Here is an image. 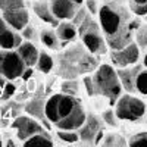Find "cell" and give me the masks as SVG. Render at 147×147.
<instances>
[{
    "mask_svg": "<svg viewBox=\"0 0 147 147\" xmlns=\"http://www.w3.org/2000/svg\"><path fill=\"white\" fill-rule=\"evenodd\" d=\"M60 93L69 94V96H78V93H80V81H77V78L63 80L62 84H60Z\"/></svg>",
    "mask_w": 147,
    "mask_h": 147,
    "instance_id": "cell-22",
    "label": "cell"
},
{
    "mask_svg": "<svg viewBox=\"0 0 147 147\" xmlns=\"http://www.w3.org/2000/svg\"><path fill=\"white\" fill-rule=\"evenodd\" d=\"M94 82L96 94H100L106 99H109L110 103H115L116 99L122 94V85L116 75V71L112 65L103 63L94 69V75H91Z\"/></svg>",
    "mask_w": 147,
    "mask_h": 147,
    "instance_id": "cell-4",
    "label": "cell"
},
{
    "mask_svg": "<svg viewBox=\"0 0 147 147\" xmlns=\"http://www.w3.org/2000/svg\"><path fill=\"white\" fill-rule=\"evenodd\" d=\"M55 143L46 134V131L43 132H37L34 136L28 137L27 140H24V146L25 147H52Z\"/></svg>",
    "mask_w": 147,
    "mask_h": 147,
    "instance_id": "cell-19",
    "label": "cell"
},
{
    "mask_svg": "<svg viewBox=\"0 0 147 147\" xmlns=\"http://www.w3.org/2000/svg\"><path fill=\"white\" fill-rule=\"evenodd\" d=\"M113 105L116 118L122 121H138L146 113V103L138 97L131 96V93L121 94Z\"/></svg>",
    "mask_w": 147,
    "mask_h": 147,
    "instance_id": "cell-6",
    "label": "cell"
},
{
    "mask_svg": "<svg viewBox=\"0 0 147 147\" xmlns=\"http://www.w3.org/2000/svg\"><path fill=\"white\" fill-rule=\"evenodd\" d=\"M78 136H80V140H82V141L96 144L100 140V137L103 136L100 118L94 113H88L85 116L84 124L78 128Z\"/></svg>",
    "mask_w": 147,
    "mask_h": 147,
    "instance_id": "cell-9",
    "label": "cell"
},
{
    "mask_svg": "<svg viewBox=\"0 0 147 147\" xmlns=\"http://www.w3.org/2000/svg\"><path fill=\"white\" fill-rule=\"evenodd\" d=\"M25 68V63L15 49H12V50L2 49V52H0V77L9 81L16 80L22 77Z\"/></svg>",
    "mask_w": 147,
    "mask_h": 147,
    "instance_id": "cell-7",
    "label": "cell"
},
{
    "mask_svg": "<svg viewBox=\"0 0 147 147\" xmlns=\"http://www.w3.org/2000/svg\"><path fill=\"white\" fill-rule=\"evenodd\" d=\"M134 38L138 47H147V24H140L137 27V30L134 31Z\"/></svg>",
    "mask_w": 147,
    "mask_h": 147,
    "instance_id": "cell-23",
    "label": "cell"
},
{
    "mask_svg": "<svg viewBox=\"0 0 147 147\" xmlns=\"http://www.w3.org/2000/svg\"><path fill=\"white\" fill-rule=\"evenodd\" d=\"M102 121L105 122L106 125L112 127V128H116L118 127V118L115 115V110L113 109H106L105 112L102 113Z\"/></svg>",
    "mask_w": 147,
    "mask_h": 147,
    "instance_id": "cell-30",
    "label": "cell"
},
{
    "mask_svg": "<svg viewBox=\"0 0 147 147\" xmlns=\"http://www.w3.org/2000/svg\"><path fill=\"white\" fill-rule=\"evenodd\" d=\"M37 68L43 74H50L55 68V60L50 55H47L46 52H40L38 53V59H37Z\"/></svg>",
    "mask_w": 147,
    "mask_h": 147,
    "instance_id": "cell-21",
    "label": "cell"
},
{
    "mask_svg": "<svg viewBox=\"0 0 147 147\" xmlns=\"http://www.w3.org/2000/svg\"><path fill=\"white\" fill-rule=\"evenodd\" d=\"M2 18L6 21L9 27H12L15 31H21L24 27H27V24L30 22V13L25 7H19L13 10H6L2 13Z\"/></svg>",
    "mask_w": 147,
    "mask_h": 147,
    "instance_id": "cell-14",
    "label": "cell"
},
{
    "mask_svg": "<svg viewBox=\"0 0 147 147\" xmlns=\"http://www.w3.org/2000/svg\"><path fill=\"white\" fill-rule=\"evenodd\" d=\"M50 10L53 16L60 22V21H71L72 16L75 15L77 9L81 5H77L72 0H50Z\"/></svg>",
    "mask_w": 147,
    "mask_h": 147,
    "instance_id": "cell-11",
    "label": "cell"
},
{
    "mask_svg": "<svg viewBox=\"0 0 147 147\" xmlns=\"http://www.w3.org/2000/svg\"><path fill=\"white\" fill-rule=\"evenodd\" d=\"M128 9L136 16H147V3H136L132 0H129Z\"/></svg>",
    "mask_w": 147,
    "mask_h": 147,
    "instance_id": "cell-29",
    "label": "cell"
},
{
    "mask_svg": "<svg viewBox=\"0 0 147 147\" xmlns=\"http://www.w3.org/2000/svg\"><path fill=\"white\" fill-rule=\"evenodd\" d=\"M136 91L147 96V68L138 72V75L136 78Z\"/></svg>",
    "mask_w": 147,
    "mask_h": 147,
    "instance_id": "cell-25",
    "label": "cell"
},
{
    "mask_svg": "<svg viewBox=\"0 0 147 147\" xmlns=\"http://www.w3.org/2000/svg\"><path fill=\"white\" fill-rule=\"evenodd\" d=\"M99 66V60L84 47L82 43H75L59 53L56 72L60 78L72 80L93 72Z\"/></svg>",
    "mask_w": 147,
    "mask_h": 147,
    "instance_id": "cell-3",
    "label": "cell"
},
{
    "mask_svg": "<svg viewBox=\"0 0 147 147\" xmlns=\"http://www.w3.org/2000/svg\"><path fill=\"white\" fill-rule=\"evenodd\" d=\"M143 66H144V68H147V52H146L144 59H143Z\"/></svg>",
    "mask_w": 147,
    "mask_h": 147,
    "instance_id": "cell-35",
    "label": "cell"
},
{
    "mask_svg": "<svg viewBox=\"0 0 147 147\" xmlns=\"http://www.w3.org/2000/svg\"><path fill=\"white\" fill-rule=\"evenodd\" d=\"M78 35L81 37V43L84 44V47L94 56H102L107 52V44L102 34L100 25L91 15H87V18L80 24Z\"/></svg>",
    "mask_w": 147,
    "mask_h": 147,
    "instance_id": "cell-5",
    "label": "cell"
},
{
    "mask_svg": "<svg viewBox=\"0 0 147 147\" xmlns=\"http://www.w3.org/2000/svg\"><path fill=\"white\" fill-rule=\"evenodd\" d=\"M141 65H132V66H125V68H116V75L121 81L122 90H125L127 93H134L136 91V78L138 75V72L141 71Z\"/></svg>",
    "mask_w": 147,
    "mask_h": 147,
    "instance_id": "cell-13",
    "label": "cell"
},
{
    "mask_svg": "<svg viewBox=\"0 0 147 147\" xmlns=\"http://www.w3.org/2000/svg\"><path fill=\"white\" fill-rule=\"evenodd\" d=\"M82 85H84L85 91H87V94H88L90 97L96 96L94 82H93V78H91V75H88V74H85V75H84V78H82Z\"/></svg>",
    "mask_w": 147,
    "mask_h": 147,
    "instance_id": "cell-32",
    "label": "cell"
},
{
    "mask_svg": "<svg viewBox=\"0 0 147 147\" xmlns=\"http://www.w3.org/2000/svg\"><path fill=\"white\" fill-rule=\"evenodd\" d=\"M21 37H22V40H28V41H34V40H37L38 38V32H37V30H35V27L34 25H31V24L28 22L27 24V27H24L21 31Z\"/></svg>",
    "mask_w": 147,
    "mask_h": 147,
    "instance_id": "cell-28",
    "label": "cell"
},
{
    "mask_svg": "<svg viewBox=\"0 0 147 147\" xmlns=\"http://www.w3.org/2000/svg\"><path fill=\"white\" fill-rule=\"evenodd\" d=\"M22 43V37L18 31L9 27L3 18H0V49L12 50Z\"/></svg>",
    "mask_w": 147,
    "mask_h": 147,
    "instance_id": "cell-12",
    "label": "cell"
},
{
    "mask_svg": "<svg viewBox=\"0 0 147 147\" xmlns=\"http://www.w3.org/2000/svg\"><path fill=\"white\" fill-rule=\"evenodd\" d=\"M57 137L69 144H75L77 141H80V136L78 131H68V129H57Z\"/></svg>",
    "mask_w": 147,
    "mask_h": 147,
    "instance_id": "cell-24",
    "label": "cell"
},
{
    "mask_svg": "<svg viewBox=\"0 0 147 147\" xmlns=\"http://www.w3.org/2000/svg\"><path fill=\"white\" fill-rule=\"evenodd\" d=\"M44 103H46V99L43 96H35L34 99H31L25 106H24V109H25V112L30 116L44 122V125H47L46 124L47 119H46V115H44Z\"/></svg>",
    "mask_w": 147,
    "mask_h": 147,
    "instance_id": "cell-16",
    "label": "cell"
},
{
    "mask_svg": "<svg viewBox=\"0 0 147 147\" xmlns=\"http://www.w3.org/2000/svg\"><path fill=\"white\" fill-rule=\"evenodd\" d=\"M128 146H131V147H147V132L136 134V136L128 141Z\"/></svg>",
    "mask_w": 147,
    "mask_h": 147,
    "instance_id": "cell-31",
    "label": "cell"
},
{
    "mask_svg": "<svg viewBox=\"0 0 147 147\" xmlns=\"http://www.w3.org/2000/svg\"><path fill=\"white\" fill-rule=\"evenodd\" d=\"M15 50L18 52V55L21 56V59L24 60V63H25V66H30L32 68L35 63H37V59H38V49L35 47V44L32 41H22Z\"/></svg>",
    "mask_w": 147,
    "mask_h": 147,
    "instance_id": "cell-15",
    "label": "cell"
},
{
    "mask_svg": "<svg viewBox=\"0 0 147 147\" xmlns=\"http://www.w3.org/2000/svg\"><path fill=\"white\" fill-rule=\"evenodd\" d=\"M32 9H34V12H35V15L38 16L43 22L50 24L52 27H56L57 24H59V21H57V19L53 16V13H52L50 5H49L46 0H40V2H35V3L32 5Z\"/></svg>",
    "mask_w": 147,
    "mask_h": 147,
    "instance_id": "cell-18",
    "label": "cell"
},
{
    "mask_svg": "<svg viewBox=\"0 0 147 147\" xmlns=\"http://www.w3.org/2000/svg\"><path fill=\"white\" fill-rule=\"evenodd\" d=\"M38 38H40V41H41L46 47H49V49H53V50L59 49L60 41H59V38H57L55 30H52V28H44V30L40 32Z\"/></svg>",
    "mask_w": 147,
    "mask_h": 147,
    "instance_id": "cell-20",
    "label": "cell"
},
{
    "mask_svg": "<svg viewBox=\"0 0 147 147\" xmlns=\"http://www.w3.org/2000/svg\"><path fill=\"white\" fill-rule=\"evenodd\" d=\"M12 128L16 129L18 134V138L21 141L27 140L28 137L34 136L37 132H43L46 131L44 127L38 122V119H35L30 115H19L16 116V119L12 122Z\"/></svg>",
    "mask_w": 147,
    "mask_h": 147,
    "instance_id": "cell-10",
    "label": "cell"
},
{
    "mask_svg": "<svg viewBox=\"0 0 147 147\" xmlns=\"http://www.w3.org/2000/svg\"><path fill=\"white\" fill-rule=\"evenodd\" d=\"M97 16L102 34L110 50L129 44L134 38V31L140 25V21L131 16L129 9L116 3H107L99 7Z\"/></svg>",
    "mask_w": 147,
    "mask_h": 147,
    "instance_id": "cell-1",
    "label": "cell"
},
{
    "mask_svg": "<svg viewBox=\"0 0 147 147\" xmlns=\"http://www.w3.org/2000/svg\"><path fill=\"white\" fill-rule=\"evenodd\" d=\"M15 93V85L10 84V82H6L3 85V91H2V96H0V99L2 100H7L9 97Z\"/></svg>",
    "mask_w": 147,
    "mask_h": 147,
    "instance_id": "cell-33",
    "label": "cell"
},
{
    "mask_svg": "<svg viewBox=\"0 0 147 147\" xmlns=\"http://www.w3.org/2000/svg\"><path fill=\"white\" fill-rule=\"evenodd\" d=\"M44 115L57 129L77 131L85 121V110L77 96L56 93L44 103Z\"/></svg>",
    "mask_w": 147,
    "mask_h": 147,
    "instance_id": "cell-2",
    "label": "cell"
},
{
    "mask_svg": "<svg viewBox=\"0 0 147 147\" xmlns=\"http://www.w3.org/2000/svg\"><path fill=\"white\" fill-rule=\"evenodd\" d=\"M84 3H85V9H87L88 13L96 16L97 12H99V5H97L96 0H84Z\"/></svg>",
    "mask_w": 147,
    "mask_h": 147,
    "instance_id": "cell-34",
    "label": "cell"
},
{
    "mask_svg": "<svg viewBox=\"0 0 147 147\" xmlns=\"http://www.w3.org/2000/svg\"><path fill=\"white\" fill-rule=\"evenodd\" d=\"M110 59L115 68H125V66H132L138 63L140 59V47L131 41L129 44L116 49V50L110 52Z\"/></svg>",
    "mask_w": 147,
    "mask_h": 147,
    "instance_id": "cell-8",
    "label": "cell"
},
{
    "mask_svg": "<svg viewBox=\"0 0 147 147\" xmlns=\"http://www.w3.org/2000/svg\"><path fill=\"white\" fill-rule=\"evenodd\" d=\"M56 35L59 41H63V43H69V41H74L78 35V28L74 25L71 21H60L57 25H56V30H55Z\"/></svg>",
    "mask_w": 147,
    "mask_h": 147,
    "instance_id": "cell-17",
    "label": "cell"
},
{
    "mask_svg": "<svg viewBox=\"0 0 147 147\" xmlns=\"http://www.w3.org/2000/svg\"><path fill=\"white\" fill-rule=\"evenodd\" d=\"M103 146H128V143L118 134H106L103 137Z\"/></svg>",
    "mask_w": 147,
    "mask_h": 147,
    "instance_id": "cell-26",
    "label": "cell"
},
{
    "mask_svg": "<svg viewBox=\"0 0 147 147\" xmlns=\"http://www.w3.org/2000/svg\"><path fill=\"white\" fill-rule=\"evenodd\" d=\"M19 7H25V2L24 0H0V10H13Z\"/></svg>",
    "mask_w": 147,
    "mask_h": 147,
    "instance_id": "cell-27",
    "label": "cell"
},
{
    "mask_svg": "<svg viewBox=\"0 0 147 147\" xmlns=\"http://www.w3.org/2000/svg\"><path fill=\"white\" fill-rule=\"evenodd\" d=\"M132 2H136V3H147V0H132Z\"/></svg>",
    "mask_w": 147,
    "mask_h": 147,
    "instance_id": "cell-36",
    "label": "cell"
},
{
    "mask_svg": "<svg viewBox=\"0 0 147 147\" xmlns=\"http://www.w3.org/2000/svg\"><path fill=\"white\" fill-rule=\"evenodd\" d=\"M72 2H75L77 5H82V3H84V0H72Z\"/></svg>",
    "mask_w": 147,
    "mask_h": 147,
    "instance_id": "cell-37",
    "label": "cell"
}]
</instances>
